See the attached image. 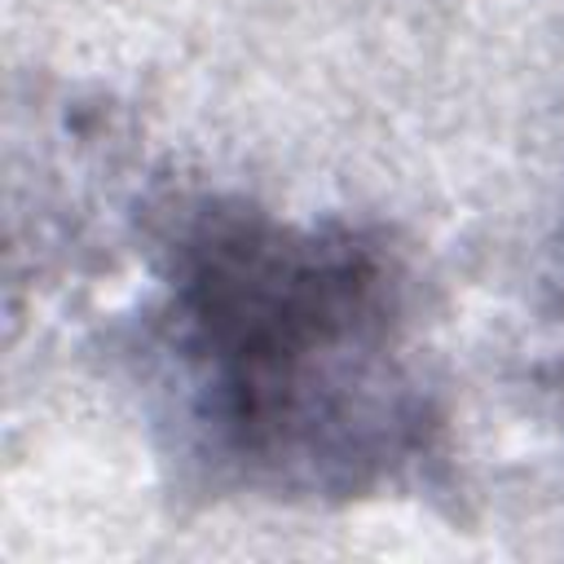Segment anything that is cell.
<instances>
[{
  "label": "cell",
  "instance_id": "6da1fadb",
  "mask_svg": "<svg viewBox=\"0 0 564 564\" xmlns=\"http://www.w3.org/2000/svg\"><path fill=\"white\" fill-rule=\"evenodd\" d=\"M137 357L167 458L203 498L348 507L441 454L423 286L379 225L176 198L150 234Z\"/></svg>",
  "mask_w": 564,
  "mask_h": 564
}]
</instances>
